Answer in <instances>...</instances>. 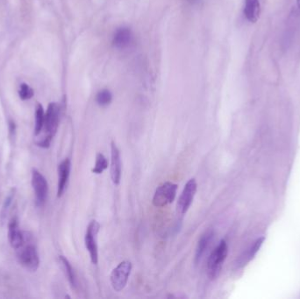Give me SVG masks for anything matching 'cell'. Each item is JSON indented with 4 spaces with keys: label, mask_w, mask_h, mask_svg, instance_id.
<instances>
[{
    "label": "cell",
    "mask_w": 300,
    "mask_h": 299,
    "mask_svg": "<svg viewBox=\"0 0 300 299\" xmlns=\"http://www.w3.org/2000/svg\"><path fill=\"white\" fill-rule=\"evenodd\" d=\"M59 116H60V108L57 104L50 103L48 106V110L45 113L44 138L41 141L38 142V145L41 147H48L50 145L53 137L55 136L59 126Z\"/></svg>",
    "instance_id": "obj_1"
},
{
    "label": "cell",
    "mask_w": 300,
    "mask_h": 299,
    "mask_svg": "<svg viewBox=\"0 0 300 299\" xmlns=\"http://www.w3.org/2000/svg\"><path fill=\"white\" fill-rule=\"evenodd\" d=\"M229 253V247L224 240L217 245V247L211 251L207 261V275L212 280L218 276L221 270L222 265L225 262Z\"/></svg>",
    "instance_id": "obj_2"
},
{
    "label": "cell",
    "mask_w": 300,
    "mask_h": 299,
    "mask_svg": "<svg viewBox=\"0 0 300 299\" xmlns=\"http://www.w3.org/2000/svg\"><path fill=\"white\" fill-rule=\"evenodd\" d=\"M178 187V184H173L171 182H166L161 184L154 194V205L156 207H164L167 204H171L176 198Z\"/></svg>",
    "instance_id": "obj_3"
},
{
    "label": "cell",
    "mask_w": 300,
    "mask_h": 299,
    "mask_svg": "<svg viewBox=\"0 0 300 299\" xmlns=\"http://www.w3.org/2000/svg\"><path fill=\"white\" fill-rule=\"evenodd\" d=\"M99 223L96 220L90 222L85 236L86 248L89 252L90 258L93 264L97 265L99 262V248H98V234H99Z\"/></svg>",
    "instance_id": "obj_4"
},
{
    "label": "cell",
    "mask_w": 300,
    "mask_h": 299,
    "mask_svg": "<svg viewBox=\"0 0 300 299\" xmlns=\"http://www.w3.org/2000/svg\"><path fill=\"white\" fill-rule=\"evenodd\" d=\"M19 250L18 258L21 265L28 271H36L40 264V259L35 247L31 244L23 245Z\"/></svg>",
    "instance_id": "obj_5"
},
{
    "label": "cell",
    "mask_w": 300,
    "mask_h": 299,
    "mask_svg": "<svg viewBox=\"0 0 300 299\" xmlns=\"http://www.w3.org/2000/svg\"><path fill=\"white\" fill-rule=\"evenodd\" d=\"M132 271V263L128 261L120 262L111 274V283L113 289L121 291L126 287L130 274Z\"/></svg>",
    "instance_id": "obj_6"
},
{
    "label": "cell",
    "mask_w": 300,
    "mask_h": 299,
    "mask_svg": "<svg viewBox=\"0 0 300 299\" xmlns=\"http://www.w3.org/2000/svg\"><path fill=\"white\" fill-rule=\"evenodd\" d=\"M197 182L194 178H191L185 184L183 192L181 194L178 199L177 211L178 214L184 215L187 212L189 208L191 207V204L194 199L195 195L197 192Z\"/></svg>",
    "instance_id": "obj_7"
},
{
    "label": "cell",
    "mask_w": 300,
    "mask_h": 299,
    "mask_svg": "<svg viewBox=\"0 0 300 299\" xmlns=\"http://www.w3.org/2000/svg\"><path fill=\"white\" fill-rule=\"evenodd\" d=\"M32 185L38 204L42 205L48 197V185L47 180L38 170H33L32 172Z\"/></svg>",
    "instance_id": "obj_8"
},
{
    "label": "cell",
    "mask_w": 300,
    "mask_h": 299,
    "mask_svg": "<svg viewBox=\"0 0 300 299\" xmlns=\"http://www.w3.org/2000/svg\"><path fill=\"white\" fill-rule=\"evenodd\" d=\"M111 178L114 184H120L121 179V160H120V150L115 143L111 144Z\"/></svg>",
    "instance_id": "obj_9"
},
{
    "label": "cell",
    "mask_w": 300,
    "mask_h": 299,
    "mask_svg": "<svg viewBox=\"0 0 300 299\" xmlns=\"http://www.w3.org/2000/svg\"><path fill=\"white\" fill-rule=\"evenodd\" d=\"M8 238L12 248L14 249H19L24 245V236L22 235L16 217H13L8 225Z\"/></svg>",
    "instance_id": "obj_10"
},
{
    "label": "cell",
    "mask_w": 300,
    "mask_h": 299,
    "mask_svg": "<svg viewBox=\"0 0 300 299\" xmlns=\"http://www.w3.org/2000/svg\"><path fill=\"white\" fill-rule=\"evenodd\" d=\"M71 163L70 160L66 158L62 161L58 167V189H57V196L61 197L66 190V186L68 184V177L70 174Z\"/></svg>",
    "instance_id": "obj_11"
},
{
    "label": "cell",
    "mask_w": 300,
    "mask_h": 299,
    "mask_svg": "<svg viewBox=\"0 0 300 299\" xmlns=\"http://www.w3.org/2000/svg\"><path fill=\"white\" fill-rule=\"evenodd\" d=\"M213 237H214L213 232L207 231L202 235L201 238L198 241L197 248H196V254H195V262L197 264L201 262V260L204 257V255H205L207 249L210 248V245H211Z\"/></svg>",
    "instance_id": "obj_12"
},
{
    "label": "cell",
    "mask_w": 300,
    "mask_h": 299,
    "mask_svg": "<svg viewBox=\"0 0 300 299\" xmlns=\"http://www.w3.org/2000/svg\"><path fill=\"white\" fill-rule=\"evenodd\" d=\"M133 40V34L129 28L120 27L113 36V44L117 48L124 49L129 47Z\"/></svg>",
    "instance_id": "obj_13"
},
{
    "label": "cell",
    "mask_w": 300,
    "mask_h": 299,
    "mask_svg": "<svg viewBox=\"0 0 300 299\" xmlns=\"http://www.w3.org/2000/svg\"><path fill=\"white\" fill-rule=\"evenodd\" d=\"M259 0H245V7H244V14L248 21L255 23L258 21L260 17Z\"/></svg>",
    "instance_id": "obj_14"
},
{
    "label": "cell",
    "mask_w": 300,
    "mask_h": 299,
    "mask_svg": "<svg viewBox=\"0 0 300 299\" xmlns=\"http://www.w3.org/2000/svg\"><path fill=\"white\" fill-rule=\"evenodd\" d=\"M45 121V112L43 107L40 104H38L35 112V126H34V134H40L41 130L43 129Z\"/></svg>",
    "instance_id": "obj_15"
},
{
    "label": "cell",
    "mask_w": 300,
    "mask_h": 299,
    "mask_svg": "<svg viewBox=\"0 0 300 299\" xmlns=\"http://www.w3.org/2000/svg\"><path fill=\"white\" fill-rule=\"evenodd\" d=\"M60 261H61V265L63 267L68 282L71 284L72 287H76L77 286V278H76L75 272L73 270L72 266L64 256H60Z\"/></svg>",
    "instance_id": "obj_16"
},
{
    "label": "cell",
    "mask_w": 300,
    "mask_h": 299,
    "mask_svg": "<svg viewBox=\"0 0 300 299\" xmlns=\"http://www.w3.org/2000/svg\"><path fill=\"white\" fill-rule=\"evenodd\" d=\"M108 168V162L106 157L101 153L97 154L96 157L95 166L92 169V173L96 175L102 174Z\"/></svg>",
    "instance_id": "obj_17"
},
{
    "label": "cell",
    "mask_w": 300,
    "mask_h": 299,
    "mask_svg": "<svg viewBox=\"0 0 300 299\" xmlns=\"http://www.w3.org/2000/svg\"><path fill=\"white\" fill-rule=\"evenodd\" d=\"M263 241H264V238H263H263L258 239V240L253 244L252 247L249 248V252L246 254L245 256L241 259V262H240V263H242H242H245V262L250 261V260L256 255V253L258 252V250H259L261 246L263 245Z\"/></svg>",
    "instance_id": "obj_18"
},
{
    "label": "cell",
    "mask_w": 300,
    "mask_h": 299,
    "mask_svg": "<svg viewBox=\"0 0 300 299\" xmlns=\"http://www.w3.org/2000/svg\"><path fill=\"white\" fill-rule=\"evenodd\" d=\"M113 96L108 90H102L96 96V101L100 106H107L112 102Z\"/></svg>",
    "instance_id": "obj_19"
},
{
    "label": "cell",
    "mask_w": 300,
    "mask_h": 299,
    "mask_svg": "<svg viewBox=\"0 0 300 299\" xmlns=\"http://www.w3.org/2000/svg\"><path fill=\"white\" fill-rule=\"evenodd\" d=\"M19 95L22 100H28V99L33 98L34 90L27 84H21L20 91H19Z\"/></svg>",
    "instance_id": "obj_20"
},
{
    "label": "cell",
    "mask_w": 300,
    "mask_h": 299,
    "mask_svg": "<svg viewBox=\"0 0 300 299\" xmlns=\"http://www.w3.org/2000/svg\"><path fill=\"white\" fill-rule=\"evenodd\" d=\"M186 1L191 5H198L201 2L202 0H186Z\"/></svg>",
    "instance_id": "obj_21"
},
{
    "label": "cell",
    "mask_w": 300,
    "mask_h": 299,
    "mask_svg": "<svg viewBox=\"0 0 300 299\" xmlns=\"http://www.w3.org/2000/svg\"><path fill=\"white\" fill-rule=\"evenodd\" d=\"M297 7H298V8H299V9H300V0H297Z\"/></svg>",
    "instance_id": "obj_22"
}]
</instances>
